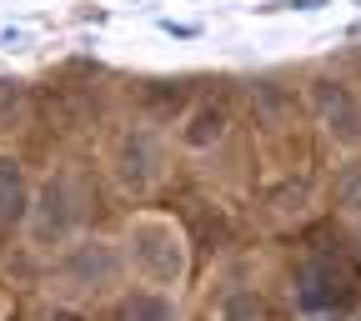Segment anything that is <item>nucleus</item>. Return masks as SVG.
<instances>
[{"instance_id":"1","label":"nucleus","mask_w":361,"mask_h":321,"mask_svg":"<svg viewBox=\"0 0 361 321\" xmlns=\"http://www.w3.org/2000/svg\"><path fill=\"white\" fill-rule=\"evenodd\" d=\"M126 266L156 291L180 286V277H186V236H180V226L166 216H135L126 231Z\"/></svg>"},{"instance_id":"2","label":"nucleus","mask_w":361,"mask_h":321,"mask_svg":"<svg viewBox=\"0 0 361 321\" xmlns=\"http://www.w3.org/2000/svg\"><path fill=\"white\" fill-rule=\"evenodd\" d=\"M111 166H116V181H121L126 196H151L156 181H161V141H156L151 131L135 126V131H126L121 141H116Z\"/></svg>"},{"instance_id":"3","label":"nucleus","mask_w":361,"mask_h":321,"mask_svg":"<svg viewBox=\"0 0 361 321\" xmlns=\"http://www.w3.org/2000/svg\"><path fill=\"white\" fill-rule=\"evenodd\" d=\"M25 221H30V236H35L40 246L71 241V231H75V196H71V181H66V176H51V181H45L40 196H35L30 211H25Z\"/></svg>"},{"instance_id":"4","label":"nucleus","mask_w":361,"mask_h":321,"mask_svg":"<svg viewBox=\"0 0 361 321\" xmlns=\"http://www.w3.org/2000/svg\"><path fill=\"white\" fill-rule=\"evenodd\" d=\"M311 111H316V121L326 126V135L336 146H361V101L351 96V85H341V80H316L311 85Z\"/></svg>"},{"instance_id":"5","label":"nucleus","mask_w":361,"mask_h":321,"mask_svg":"<svg viewBox=\"0 0 361 321\" xmlns=\"http://www.w3.org/2000/svg\"><path fill=\"white\" fill-rule=\"evenodd\" d=\"M296 301H301V311H341V306L356 301V281L326 256L306 261L301 277H296Z\"/></svg>"},{"instance_id":"6","label":"nucleus","mask_w":361,"mask_h":321,"mask_svg":"<svg viewBox=\"0 0 361 321\" xmlns=\"http://www.w3.org/2000/svg\"><path fill=\"white\" fill-rule=\"evenodd\" d=\"M71 281H80V291H90V296H106V291L121 281V261H116V251H111L106 241L85 246V251L71 261Z\"/></svg>"},{"instance_id":"7","label":"nucleus","mask_w":361,"mask_h":321,"mask_svg":"<svg viewBox=\"0 0 361 321\" xmlns=\"http://www.w3.org/2000/svg\"><path fill=\"white\" fill-rule=\"evenodd\" d=\"M30 211V186H25V171L20 161L0 156V231H16Z\"/></svg>"},{"instance_id":"8","label":"nucleus","mask_w":361,"mask_h":321,"mask_svg":"<svg viewBox=\"0 0 361 321\" xmlns=\"http://www.w3.org/2000/svg\"><path fill=\"white\" fill-rule=\"evenodd\" d=\"M221 135H226V111H221V106H196V111L186 116V131H180V141H186L191 151H211Z\"/></svg>"},{"instance_id":"9","label":"nucleus","mask_w":361,"mask_h":321,"mask_svg":"<svg viewBox=\"0 0 361 321\" xmlns=\"http://www.w3.org/2000/svg\"><path fill=\"white\" fill-rule=\"evenodd\" d=\"M126 321H176V301L166 291H135L126 301Z\"/></svg>"},{"instance_id":"10","label":"nucleus","mask_w":361,"mask_h":321,"mask_svg":"<svg viewBox=\"0 0 361 321\" xmlns=\"http://www.w3.org/2000/svg\"><path fill=\"white\" fill-rule=\"evenodd\" d=\"M221 321H266V306L256 301V291H236L221 301Z\"/></svg>"},{"instance_id":"11","label":"nucleus","mask_w":361,"mask_h":321,"mask_svg":"<svg viewBox=\"0 0 361 321\" xmlns=\"http://www.w3.org/2000/svg\"><path fill=\"white\" fill-rule=\"evenodd\" d=\"M336 201H341V211L361 216V166H346V171H341V181H336Z\"/></svg>"},{"instance_id":"12","label":"nucleus","mask_w":361,"mask_h":321,"mask_svg":"<svg viewBox=\"0 0 361 321\" xmlns=\"http://www.w3.org/2000/svg\"><path fill=\"white\" fill-rule=\"evenodd\" d=\"M20 106H25V85L11 80V75H0V121H11Z\"/></svg>"},{"instance_id":"13","label":"nucleus","mask_w":361,"mask_h":321,"mask_svg":"<svg viewBox=\"0 0 361 321\" xmlns=\"http://www.w3.org/2000/svg\"><path fill=\"white\" fill-rule=\"evenodd\" d=\"M291 6H296V11H316V6H322V0H291Z\"/></svg>"},{"instance_id":"14","label":"nucleus","mask_w":361,"mask_h":321,"mask_svg":"<svg viewBox=\"0 0 361 321\" xmlns=\"http://www.w3.org/2000/svg\"><path fill=\"white\" fill-rule=\"evenodd\" d=\"M51 321H80V316H75V311H56Z\"/></svg>"},{"instance_id":"15","label":"nucleus","mask_w":361,"mask_h":321,"mask_svg":"<svg viewBox=\"0 0 361 321\" xmlns=\"http://www.w3.org/2000/svg\"><path fill=\"white\" fill-rule=\"evenodd\" d=\"M356 256H361V226H356Z\"/></svg>"}]
</instances>
